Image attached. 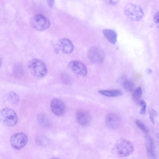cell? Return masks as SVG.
<instances>
[{
	"mask_svg": "<svg viewBox=\"0 0 159 159\" xmlns=\"http://www.w3.org/2000/svg\"><path fill=\"white\" fill-rule=\"evenodd\" d=\"M134 150V146L131 142L120 138L116 142L112 148V152L119 157H124L129 155Z\"/></svg>",
	"mask_w": 159,
	"mask_h": 159,
	"instance_id": "cell-1",
	"label": "cell"
},
{
	"mask_svg": "<svg viewBox=\"0 0 159 159\" xmlns=\"http://www.w3.org/2000/svg\"><path fill=\"white\" fill-rule=\"evenodd\" d=\"M28 67L31 73L34 76L41 78L45 76L47 72V69L45 63L41 60L33 59L30 60Z\"/></svg>",
	"mask_w": 159,
	"mask_h": 159,
	"instance_id": "cell-2",
	"label": "cell"
},
{
	"mask_svg": "<svg viewBox=\"0 0 159 159\" xmlns=\"http://www.w3.org/2000/svg\"><path fill=\"white\" fill-rule=\"evenodd\" d=\"M124 13L129 19L134 21H139L143 18L144 13L141 7L139 5L129 3L125 7Z\"/></svg>",
	"mask_w": 159,
	"mask_h": 159,
	"instance_id": "cell-3",
	"label": "cell"
},
{
	"mask_svg": "<svg viewBox=\"0 0 159 159\" xmlns=\"http://www.w3.org/2000/svg\"><path fill=\"white\" fill-rule=\"evenodd\" d=\"M17 121V116L13 110L5 108L0 111V122L3 125L9 127L13 126Z\"/></svg>",
	"mask_w": 159,
	"mask_h": 159,
	"instance_id": "cell-4",
	"label": "cell"
},
{
	"mask_svg": "<svg viewBox=\"0 0 159 159\" xmlns=\"http://www.w3.org/2000/svg\"><path fill=\"white\" fill-rule=\"evenodd\" d=\"M30 23L33 28L39 31H43L48 29L50 24L49 19L40 14L33 16L30 19Z\"/></svg>",
	"mask_w": 159,
	"mask_h": 159,
	"instance_id": "cell-5",
	"label": "cell"
},
{
	"mask_svg": "<svg viewBox=\"0 0 159 159\" xmlns=\"http://www.w3.org/2000/svg\"><path fill=\"white\" fill-rule=\"evenodd\" d=\"M55 49L57 53L69 54L73 52L74 46L69 39L63 38L60 39L56 43Z\"/></svg>",
	"mask_w": 159,
	"mask_h": 159,
	"instance_id": "cell-6",
	"label": "cell"
},
{
	"mask_svg": "<svg viewBox=\"0 0 159 159\" xmlns=\"http://www.w3.org/2000/svg\"><path fill=\"white\" fill-rule=\"evenodd\" d=\"M28 141L27 136L21 132L13 134L11 137L10 143L14 149L20 150L25 147Z\"/></svg>",
	"mask_w": 159,
	"mask_h": 159,
	"instance_id": "cell-7",
	"label": "cell"
},
{
	"mask_svg": "<svg viewBox=\"0 0 159 159\" xmlns=\"http://www.w3.org/2000/svg\"><path fill=\"white\" fill-rule=\"evenodd\" d=\"M68 66L73 73L79 76L84 77L87 75V70L86 66L80 61H71L69 63Z\"/></svg>",
	"mask_w": 159,
	"mask_h": 159,
	"instance_id": "cell-8",
	"label": "cell"
},
{
	"mask_svg": "<svg viewBox=\"0 0 159 159\" xmlns=\"http://www.w3.org/2000/svg\"><path fill=\"white\" fill-rule=\"evenodd\" d=\"M105 122L106 126L112 129H117L119 126L120 118L119 116L114 113L107 114L105 117Z\"/></svg>",
	"mask_w": 159,
	"mask_h": 159,
	"instance_id": "cell-9",
	"label": "cell"
},
{
	"mask_svg": "<svg viewBox=\"0 0 159 159\" xmlns=\"http://www.w3.org/2000/svg\"><path fill=\"white\" fill-rule=\"evenodd\" d=\"M89 57L91 61L96 63H101L104 59L103 52L101 49L96 47H93L90 49Z\"/></svg>",
	"mask_w": 159,
	"mask_h": 159,
	"instance_id": "cell-10",
	"label": "cell"
},
{
	"mask_svg": "<svg viewBox=\"0 0 159 159\" xmlns=\"http://www.w3.org/2000/svg\"><path fill=\"white\" fill-rule=\"evenodd\" d=\"M51 108L52 112L57 116L63 115L65 111V106L63 102L58 99H54L51 103Z\"/></svg>",
	"mask_w": 159,
	"mask_h": 159,
	"instance_id": "cell-11",
	"label": "cell"
},
{
	"mask_svg": "<svg viewBox=\"0 0 159 159\" xmlns=\"http://www.w3.org/2000/svg\"><path fill=\"white\" fill-rule=\"evenodd\" d=\"M76 117L78 123L81 125L84 126L88 125L91 120L89 113L84 110L78 111L76 112Z\"/></svg>",
	"mask_w": 159,
	"mask_h": 159,
	"instance_id": "cell-12",
	"label": "cell"
},
{
	"mask_svg": "<svg viewBox=\"0 0 159 159\" xmlns=\"http://www.w3.org/2000/svg\"><path fill=\"white\" fill-rule=\"evenodd\" d=\"M146 151L148 157L151 158H156L154 143L153 139L149 136H146L145 138Z\"/></svg>",
	"mask_w": 159,
	"mask_h": 159,
	"instance_id": "cell-13",
	"label": "cell"
},
{
	"mask_svg": "<svg viewBox=\"0 0 159 159\" xmlns=\"http://www.w3.org/2000/svg\"><path fill=\"white\" fill-rule=\"evenodd\" d=\"M103 34L111 43L115 44L117 40V34L114 30L110 29H105L102 31Z\"/></svg>",
	"mask_w": 159,
	"mask_h": 159,
	"instance_id": "cell-14",
	"label": "cell"
},
{
	"mask_svg": "<svg viewBox=\"0 0 159 159\" xmlns=\"http://www.w3.org/2000/svg\"><path fill=\"white\" fill-rule=\"evenodd\" d=\"M100 94L108 97H117L121 96L123 93L120 90H101L98 91Z\"/></svg>",
	"mask_w": 159,
	"mask_h": 159,
	"instance_id": "cell-15",
	"label": "cell"
},
{
	"mask_svg": "<svg viewBox=\"0 0 159 159\" xmlns=\"http://www.w3.org/2000/svg\"><path fill=\"white\" fill-rule=\"evenodd\" d=\"M13 73L15 78H21L24 74V70L22 65L20 63L15 64L13 68Z\"/></svg>",
	"mask_w": 159,
	"mask_h": 159,
	"instance_id": "cell-16",
	"label": "cell"
},
{
	"mask_svg": "<svg viewBox=\"0 0 159 159\" xmlns=\"http://www.w3.org/2000/svg\"><path fill=\"white\" fill-rule=\"evenodd\" d=\"M7 99L9 101L13 104H18L20 101L19 96L13 91H11L8 93Z\"/></svg>",
	"mask_w": 159,
	"mask_h": 159,
	"instance_id": "cell-17",
	"label": "cell"
},
{
	"mask_svg": "<svg viewBox=\"0 0 159 159\" xmlns=\"http://www.w3.org/2000/svg\"><path fill=\"white\" fill-rule=\"evenodd\" d=\"M121 81L123 88L127 91L131 92L133 89L134 84V83L131 81L123 78Z\"/></svg>",
	"mask_w": 159,
	"mask_h": 159,
	"instance_id": "cell-18",
	"label": "cell"
},
{
	"mask_svg": "<svg viewBox=\"0 0 159 159\" xmlns=\"http://www.w3.org/2000/svg\"><path fill=\"white\" fill-rule=\"evenodd\" d=\"M142 94V90L140 87L136 88L134 91L132 97L134 101L136 103H138L139 101Z\"/></svg>",
	"mask_w": 159,
	"mask_h": 159,
	"instance_id": "cell-19",
	"label": "cell"
},
{
	"mask_svg": "<svg viewBox=\"0 0 159 159\" xmlns=\"http://www.w3.org/2000/svg\"><path fill=\"white\" fill-rule=\"evenodd\" d=\"M135 122L137 126L144 133L147 134L148 130L146 125L141 121L136 120Z\"/></svg>",
	"mask_w": 159,
	"mask_h": 159,
	"instance_id": "cell-20",
	"label": "cell"
},
{
	"mask_svg": "<svg viewBox=\"0 0 159 159\" xmlns=\"http://www.w3.org/2000/svg\"><path fill=\"white\" fill-rule=\"evenodd\" d=\"M38 120L40 124L45 126H48L49 122L48 119L46 116L43 115H40L39 116Z\"/></svg>",
	"mask_w": 159,
	"mask_h": 159,
	"instance_id": "cell-21",
	"label": "cell"
},
{
	"mask_svg": "<svg viewBox=\"0 0 159 159\" xmlns=\"http://www.w3.org/2000/svg\"><path fill=\"white\" fill-rule=\"evenodd\" d=\"M139 103L141 107L139 113L141 115H144L145 114L146 112V103L144 101L142 100L140 101Z\"/></svg>",
	"mask_w": 159,
	"mask_h": 159,
	"instance_id": "cell-22",
	"label": "cell"
},
{
	"mask_svg": "<svg viewBox=\"0 0 159 159\" xmlns=\"http://www.w3.org/2000/svg\"><path fill=\"white\" fill-rule=\"evenodd\" d=\"M157 115V112L153 109L149 111V118L152 124H154V117Z\"/></svg>",
	"mask_w": 159,
	"mask_h": 159,
	"instance_id": "cell-23",
	"label": "cell"
},
{
	"mask_svg": "<svg viewBox=\"0 0 159 159\" xmlns=\"http://www.w3.org/2000/svg\"><path fill=\"white\" fill-rule=\"evenodd\" d=\"M106 2L108 5L114 6L116 5L119 0H105Z\"/></svg>",
	"mask_w": 159,
	"mask_h": 159,
	"instance_id": "cell-24",
	"label": "cell"
},
{
	"mask_svg": "<svg viewBox=\"0 0 159 159\" xmlns=\"http://www.w3.org/2000/svg\"><path fill=\"white\" fill-rule=\"evenodd\" d=\"M153 20L155 23L158 25L159 24V12H157L155 14L153 18Z\"/></svg>",
	"mask_w": 159,
	"mask_h": 159,
	"instance_id": "cell-25",
	"label": "cell"
},
{
	"mask_svg": "<svg viewBox=\"0 0 159 159\" xmlns=\"http://www.w3.org/2000/svg\"><path fill=\"white\" fill-rule=\"evenodd\" d=\"M47 1L49 7H52L53 5L54 0H47Z\"/></svg>",
	"mask_w": 159,
	"mask_h": 159,
	"instance_id": "cell-26",
	"label": "cell"
},
{
	"mask_svg": "<svg viewBox=\"0 0 159 159\" xmlns=\"http://www.w3.org/2000/svg\"><path fill=\"white\" fill-rule=\"evenodd\" d=\"M147 73L148 74H150L151 73L152 70L150 69H147L146 70Z\"/></svg>",
	"mask_w": 159,
	"mask_h": 159,
	"instance_id": "cell-27",
	"label": "cell"
},
{
	"mask_svg": "<svg viewBox=\"0 0 159 159\" xmlns=\"http://www.w3.org/2000/svg\"><path fill=\"white\" fill-rule=\"evenodd\" d=\"M2 64V60L1 59V58H0V67L1 66Z\"/></svg>",
	"mask_w": 159,
	"mask_h": 159,
	"instance_id": "cell-28",
	"label": "cell"
}]
</instances>
